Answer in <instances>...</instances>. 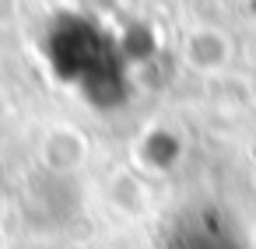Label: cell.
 Segmentation results:
<instances>
[{
	"instance_id": "1",
	"label": "cell",
	"mask_w": 256,
	"mask_h": 249,
	"mask_svg": "<svg viewBox=\"0 0 256 249\" xmlns=\"http://www.w3.org/2000/svg\"><path fill=\"white\" fill-rule=\"evenodd\" d=\"M172 249H235V238L214 224H190L176 235Z\"/></svg>"
}]
</instances>
